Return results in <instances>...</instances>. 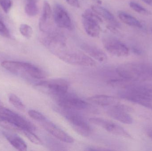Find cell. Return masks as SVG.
Wrapping results in <instances>:
<instances>
[{
	"instance_id": "6da1fadb",
	"label": "cell",
	"mask_w": 152,
	"mask_h": 151,
	"mask_svg": "<svg viewBox=\"0 0 152 151\" xmlns=\"http://www.w3.org/2000/svg\"><path fill=\"white\" fill-rule=\"evenodd\" d=\"M116 72L121 78L130 81L152 79V64L128 63L119 66Z\"/></svg>"
},
{
	"instance_id": "7a4b0ae2",
	"label": "cell",
	"mask_w": 152,
	"mask_h": 151,
	"mask_svg": "<svg viewBox=\"0 0 152 151\" xmlns=\"http://www.w3.org/2000/svg\"><path fill=\"white\" fill-rule=\"evenodd\" d=\"M3 68L12 73H25L36 79H45L46 73L42 69L30 63L19 61H4L1 64Z\"/></svg>"
},
{
	"instance_id": "3957f363",
	"label": "cell",
	"mask_w": 152,
	"mask_h": 151,
	"mask_svg": "<svg viewBox=\"0 0 152 151\" xmlns=\"http://www.w3.org/2000/svg\"><path fill=\"white\" fill-rule=\"evenodd\" d=\"M65 63L72 65L93 67L96 65L95 61L86 54L77 50L66 48L54 54Z\"/></svg>"
},
{
	"instance_id": "277c9868",
	"label": "cell",
	"mask_w": 152,
	"mask_h": 151,
	"mask_svg": "<svg viewBox=\"0 0 152 151\" xmlns=\"http://www.w3.org/2000/svg\"><path fill=\"white\" fill-rule=\"evenodd\" d=\"M60 111L69 122L73 129L83 137L89 136L92 132L91 127L86 120L75 111L60 108Z\"/></svg>"
},
{
	"instance_id": "5b68a950",
	"label": "cell",
	"mask_w": 152,
	"mask_h": 151,
	"mask_svg": "<svg viewBox=\"0 0 152 151\" xmlns=\"http://www.w3.org/2000/svg\"><path fill=\"white\" fill-rule=\"evenodd\" d=\"M103 20L94 11L88 9L82 15V23L86 33L93 38L99 37L101 33L100 24Z\"/></svg>"
},
{
	"instance_id": "8992f818",
	"label": "cell",
	"mask_w": 152,
	"mask_h": 151,
	"mask_svg": "<svg viewBox=\"0 0 152 151\" xmlns=\"http://www.w3.org/2000/svg\"><path fill=\"white\" fill-rule=\"evenodd\" d=\"M36 86L58 98L66 94L69 89L68 82L62 79L42 81L37 83Z\"/></svg>"
},
{
	"instance_id": "52a82bcc",
	"label": "cell",
	"mask_w": 152,
	"mask_h": 151,
	"mask_svg": "<svg viewBox=\"0 0 152 151\" xmlns=\"http://www.w3.org/2000/svg\"><path fill=\"white\" fill-rule=\"evenodd\" d=\"M41 38V42L53 54L66 48L65 37L58 32L51 31Z\"/></svg>"
},
{
	"instance_id": "ba28073f",
	"label": "cell",
	"mask_w": 152,
	"mask_h": 151,
	"mask_svg": "<svg viewBox=\"0 0 152 151\" xmlns=\"http://www.w3.org/2000/svg\"><path fill=\"white\" fill-rule=\"evenodd\" d=\"M89 121L91 123L99 126L105 129L109 133L121 137L127 138H132L131 135L119 125L105 119L101 118H90Z\"/></svg>"
},
{
	"instance_id": "9c48e42d",
	"label": "cell",
	"mask_w": 152,
	"mask_h": 151,
	"mask_svg": "<svg viewBox=\"0 0 152 151\" xmlns=\"http://www.w3.org/2000/svg\"><path fill=\"white\" fill-rule=\"evenodd\" d=\"M0 116L11 121L18 126L22 131L26 130L33 132L36 130L35 126L29 121L26 119L18 113L3 107V105H0Z\"/></svg>"
},
{
	"instance_id": "30bf717a",
	"label": "cell",
	"mask_w": 152,
	"mask_h": 151,
	"mask_svg": "<svg viewBox=\"0 0 152 151\" xmlns=\"http://www.w3.org/2000/svg\"><path fill=\"white\" fill-rule=\"evenodd\" d=\"M104 48L110 54L118 57L129 56V51L128 47L121 42L114 38L107 37L103 40Z\"/></svg>"
},
{
	"instance_id": "8fae6325",
	"label": "cell",
	"mask_w": 152,
	"mask_h": 151,
	"mask_svg": "<svg viewBox=\"0 0 152 151\" xmlns=\"http://www.w3.org/2000/svg\"><path fill=\"white\" fill-rule=\"evenodd\" d=\"M53 17L56 25L61 28L72 29L71 18L66 9L61 4H56L53 9Z\"/></svg>"
},
{
	"instance_id": "7c38bea8",
	"label": "cell",
	"mask_w": 152,
	"mask_h": 151,
	"mask_svg": "<svg viewBox=\"0 0 152 151\" xmlns=\"http://www.w3.org/2000/svg\"><path fill=\"white\" fill-rule=\"evenodd\" d=\"M59 97L57 103L60 108L72 111H81L87 108L88 104L85 101L77 98L66 96Z\"/></svg>"
},
{
	"instance_id": "4fadbf2b",
	"label": "cell",
	"mask_w": 152,
	"mask_h": 151,
	"mask_svg": "<svg viewBox=\"0 0 152 151\" xmlns=\"http://www.w3.org/2000/svg\"><path fill=\"white\" fill-rule=\"evenodd\" d=\"M40 123L48 133L58 140L68 144L73 143L75 142L72 137L47 118Z\"/></svg>"
},
{
	"instance_id": "5bb4252c",
	"label": "cell",
	"mask_w": 152,
	"mask_h": 151,
	"mask_svg": "<svg viewBox=\"0 0 152 151\" xmlns=\"http://www.w3.org/2000/svg\"><path fill=\"white\" fill-rule=\"evenodd\" d=\"M52 10L50 4L45 1L43 7L42 12L39 20V26L40 30L45 33L52 31L51 28V19Z\"/></svg>"
},
{
	"instance_id": "9a60e30c",
	"label": "cell",
	"mask_w": 152,
	"mask_h": 151,
	"mask_svg": "<svg viewBox=\"0 0 152 151\" xmlns=\"http://www.w3.org/2000/svg\"><path fill=\"white\" fill-rule=\"evenodd\" d=\"M80 48L87 54L89 56L94 59L100 63H104L107 60V56L105 53L99 48L88 44L82 43L80 45Z\"/></svg>"
},
{
	"instance_id": "2e32d148",
	"label": "cell",
	"mask_w": 152,
	"mask_h": 151,
	"mask_svg": "<svg viewBox=\"0 0 152 151\" xmlns=\"http://www.w3.org/2000/svg\"><path fill=\"white\" fill-rule=\"evenodd\" d=\"M87 100L94 104L100 106L111 107L118 103L116 98L106 95H96L88 98Z\"/></svg>"
},
{
	"instance_id": "e0dca14e",
	"label": "cell",
	"mask_w": 152,
	"mask_h": 151,
	"mask_svg": "<svg viewBox=\"0 0 152 151\" xmlns=\"http://www.w3.org/2000/svg\"><path fill=\"white\" fill-rule=\"evenodd\" d=\"M107 113L111 118L121 123L127 125H130L133 123V118L129 114V113L115 107H110L107 111Z\"/></svg>"
},
{
	"instance_id": "ac0fdd59",
	"label": "cell",
	"mask_w": 152,
	"mask_h": 151,
	"mask_svg": "<svg viewBox=\"0 0 152 151\" xmlns=\"http://www.w3.org/2000/svg\"><path fill=\"white\" fill-rule=\"evenodd\" d=\"M91 9L94 11L102 19H104L110 24V26L118 27L119 26V23L115 19L113 14H112L107 9L99 5H92Z\"/></svg>"
},
{
	"instance_id": "d6986e66",
	"label": "cell",
	"mask_w": 152,
	"mask_h": 151,
	"mask_svg": "<svg viewBox=\"0 0 152 151\" xmlns=\"http://www.w3.org/2000/svg\"><path fill=\"white\" fill-rule=\"evenodd\" d=\"M3 135L10 144L16 150L25 151L27 150V146L24 140L17 135L6 132H3Z\"/></svg>"
},
{
	"instance_id": "ffe728a7",
	"label": "cell",
	"mask_w": 152,
	"mask_h": 151,
	"mask_svg": "<svg viewBox=\"0 0 152 151\" xmlns=\"http://www.w3.org/2000/svg\"><path fill=\"white\" fill-rule=\"evenodd\" d=\"M125 89L130 90L142 97L152 98V84L137 85L130 84Z\"/></svg>"
},
{
	"instance_id": "44dd1931",
	"label": "cell",
	"mask_w": 152,
	"mask_h": 151,
	"mask_svg": "<svg viewBox=\"0 0 152 151\" xmlns=\"http://www.w3.org/2000/svg\"><path fill=\"white\" fill-rule=\"evenodd\" d=\"M118 16L121 20L128 25L138 28L142 27V25L139 20L126 12L123 11L118 12Z\"/></svg>"
},
{
	"instance_id": "7402d4cb",
	"label": "cell",
	"mask_w": 152,
	"mask_h": 151,
	"mask_svg": "<svg viewBox=\"0 0 152 151\" xmlns=\"http://www.w3.org/2000/svg\"><path fill=\"white\" fill-rule=\"evenodd\" d=\"M38 0H26L25 4V12L28 16L35 17L38 14L39 8Z\"/></svg>"
},
{
	"instance_id": "603a6c76",
	"label": "cell",
	"mask_w": 152,
	"mask_h": 151,
	"mask_svg": "<svg viewBox=\"0 0 152 151\" xmlns=\"http://www.w3.org/2000/svg\"><path fill=\"white\" fill-rule=\"evenodd\" d=\"M0 126L8 130L22 131L21 129L11 121L0 116Z\"/></svg>"
},
{
	"instance_id": "cb8c5ba5",
	"label": "cell",
	"mask_w": 152,
	"mask_h": 151,
	"mask_svg": "<svg viewBox=\"0 0 152 151\" xmlns=\"http://www.w3.org/2000/svg\"><path fill=\"white\" fill-rule=\"evenodd\" d=\"M10 103L19 111H25V106L20 98L14 94H9L8 96Z\"/></svg>"
},
{
	"instance_id": "d4e9b609",
	"label": "cell",
	"mask_w": 152,
	"mask_h": 151,
	"mask_svg": "<svg viewBox=\"0 0 152 151\" xmlns=\"http://www.w3.org/2000/svg\"><path fill=\"white\" fill-rule=\"evenodd\" d=\"M129 6L130 8L135 11L136 12L142 14V15H145V16H148L151 14V12L145 9L144 7L142 6V5L139 4L137 3L131 1L129 3Z\"/></svg>"
},
{
	"instance_id": "484cf974",
	"label": "cell",
	"mask_w": 152,
	"mask_h": 151,
	"mask_svg": "<svg viewBox=\"0 0 152 151\" xmlns=\"http://www.w3.org/2000/svg\"><path fill=\"white\" fill-rule=\"evenodd\" d=\"M19 31L21 34L26 39H30L33 35V28L27 24H21L20 26Z\"/></svg>"
},
{
	"instance_id": "4316f807",
	"label": "cell",
	"mask_w": 152,
	"mask_h": 151,
	"mask_svg": "<svg viewBox=\"0 0 152 151\" xmlns=\"http://www.w3.org/2000/svg\"><path fill=\"white\" fill-rule=\"evenodd\" d=\"M22 132L31 142L37 145H42V142L41 139L34 134L32 131L25 130H23Z\"/></svg>"
},
{
	"instance_id": "83f0119b",
	"label": "cell",
	"mask_w": 152,
	"mask_h": 151,
	"mask_svg": "<svg viewBox=\"0 0 152 151\" xmlns=\"http://www.w3.org/2000/svg\"><path fill=\"white\" fill-rule=\"evenodd\" d=\"M28 114L32 119L38 121L39 123H41L46 119L43 114L35 110H29Z\"/></svg>"
},
{
	"instance_id": "f1b7e54d",
	"label": "cell",
	"mask_w": 152,
	"mask_h": 151,
	"mask_svg": "<svg viewBox=\"0 0 152 151\" xmlns=\"http://www.w3.org/2000/svg\"><path fill=\"white\" fill-rule=\"evenodd\" d=\"M134 103L137 104L152 110V98H145L137 99Z\"/></svg>"
},
{
	"instance_id": "f546056e",
	"label": "cell",
	"mask_w": 152,
	"mask_h": 151,
	"mask_svg": "<svg viewBox=\"0 0 152 151\" xmlns=\"http://www.w3.org/2000/svg\"><path fill=\"white\" fill-rule=\"evenodd\" d=\"M12 5V0H0V6L6 13L10 12Z\"/></svg>"
},
{
	"instance_id": "4dcf8cb0",
	"label": "cell",
	"mask_w": 152,
	"mask_h": 151,
	"mask_svg": "<svg viewBox=\"0 0 152 151\" xmlns=\"http://www.w3.org/2000/svg\"><path fill=\"white\" fill-rule=\"evenodd\" d=\"M0 35L4 37H10V33L9 30L5 24L0 18Z\"/></svg>"
},
{
	"instance_id": "1f68e13d",
	"label": "cell",
	"mask_w": 152,
	"mask_h": 151,
	"mask_svg": "<svg viewBox=\"0 0 152 151\" xmlns=\"http://www.w3.org/2000/svg\"><path fill=\"white\" fill-rule=\"evenodd\" d=\"M66 2L72 7L78 8L80 7V3L78 0H65Z\"/></svg>"
},
{
	"instance_id": "d6a6232c",
	"label": "cell",
	"mask_w": 152,
	"mask_h": 151,
	"mask_svg": "<svg viewBox=\"0 0 152 151\" xmlns=\"http://www.w3.org/2000/svg\"><path fill=\"white\" fill-rule=\"evenodd\" d=\"M145 133L148 137L152 140V128L149 127L146 129Z\"/></svg>"
},
{
	"instance_id": "836d02e7",
	"label": "cell",
	"mask_w": 152,
	"mask_h": 151,
	"mask_svg": "<svg viewBox=\"0 0 152 151\" xmlns=\"http://www.w3.org/2000/svg\"><path fill=\"white\" fill-rule=\"evenodd\" d=\"M144 2L152 7V0H142Z\"/></svg>"
},
{
	"instance_id": "e575fe53",
	"label": "cell",
	"mask_w": 152,
	"mask_h": 151,
	"mask_svg": "<svg viewBox=\"0 0 152 151\" xmlns=\"http://www.w3.org/2000/svg\"><path fill=\"white\" fill-rule=\"evenodd\" d=\"M89 1H92L94 2L97 4H102V0H89Z\"/></svg>"
},
{
	"instance_id": "d590c367",
	"label": "cell",
	"mask_w": 152,
	"mask_h": 151,
	"mask_svg": "<svg viewBox=\"0 0 152 151\" xmlns=\"http://www.w3.org/2000/svg\"><path fill=\"white\" fill-rule=\"evenodd\" d=\"M0 105H3V103L1 101H0Z\"/></svg>"
},
{
	"instance_id": "8d00e7d4",
	"label": "cell",
	"mask_w": 152,
	"mask_h": 151,
	"mask_svg": "<svg viewBox=\"0 0 152 151\" xmlns=\"http://www.w3.org/2000/svg\"><path fill=\"white\" fill-rule=\"evenodd\" d=\"M1 59V55H0V59Z\"/></svg>"
},
{
	"instance_id": "74e56055",
	"label": "cell",
	"mask_w": 152,
	"mask_h": 151,
	"mask_svg": "<svg viewBox=\"0 0 152 151\" xmlns=\"http://www.w3.org/2000/svg\"></svg>"
}]
</instances>
